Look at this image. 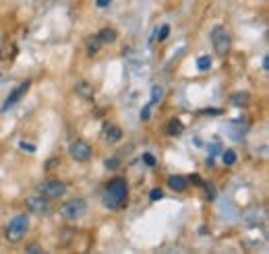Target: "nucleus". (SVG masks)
<instances>
[{
    "label": "nucleus",
    "mask_w": 269,
    "mask_h": 254,
    "mask_svg": "<svg viewBox=\"0 0 269 254\" xmlns=\"http://www.w3.org/2000/svg\"><path fill=\"white\" fill-rule=\"evenodd\" d=\"M129 197V186L123 178H114L108 186H106V197H104V205L110 209H121L127 203Z\"/></svg>",
    "instance_id": "1"
},
{
    "label": "nucleus",
    "mask_w": 269,
    "mask_h": 254,
    "mask_svg": "<svg viewBox=\"0 0 269 254\" xmlns=\"http://www.w3.org/2000/svg\"><path fill=\"white\" fill-rule=\"evenodd\" d=\"M212 44H214V50L218 56H228L230 50H232V38L228 34V29L224 25H216L212 29Z\"/></svg>",
    "instance_id": "2"
},
{
    "label": "nucleus",
    "mask_w": 269,
    "mask_h": 254,
    "mask_svg": "<svg viewBox=\"0 0 269 254\" xmlns=\"http://www.w3.org/2000/svg\"><path fill=\"white\" fill-rule=\"evenodd\" d=\"M29 230V217L27 215H15L9 226H7V240L9 242H19Z\"/></svg>",
    "instance_id": "3"
},
{
    "label": "nucleus",
    "mask_w": 269,
    "mask_h": 254,
    "mask_svg": "<svg viewBox=\"0 0 269 254\" xmlns=\"http://www.w3.org/2000/svg\"><path fill=\"white\" fill-rule=\"evenodd\" d=\"M87 213V201L85 199H71L61 207V215L67 219H81Z\"/></svg>",
    "instance_id": "4"
},
{
    "label": "nucleus",
    "mask_w": 269,
    "mask_h": 254,
    "mask_svg": "<svg viewBox=\"0 0 269 254\" xmlns=\"http://www.w3.org/2000/svg\"><path fill=\"white\" fill-rule=\"evenodd\" d=\"M40 193L46 199H61L67 195V184L61 180H46L44 184H40Z\"/></svg>",
    "instance_id": "5"
},
{
    "label": "nucleus",
    "mask_w": 269,
    "mask_h": 254,
    "mask_svg": "<svg viewBox=\"0 0 269 254\" xmlns=\"http://www.w3.org/2000/svg\"><path fill=\"white\" fill-rule=\"evenodd\" d=\"M69 153L75 162H89L92 160V147H89L85 141H75L71 147H69Z\"/></svg>",
    "instance_id": "6"
},
{
    "label": "nucleus",
    "mask_w": 269,
    "mask_h": 254,
    "mask_svg": "<svg viewBox=\"0 0 269 254\" xmlns=\"http://www.w3.org/2000/svg\"><path fill=\"white\" fill-rule=\"evenodd\" d=\"M25 207L32 211V213H38V215H46V213H50V201L46 199V197H29L27 201H25Z\"/></svg>",
    "instance_id": "7"
},
{
    "label": "nucleus",
    "mask_w": 269,
    "mask_h": 254,
    "mask_svg": "<svg viewBox=\"0 0 269 254\" xmlns=\"http://www.w3.org/2000/svg\"><path fill=\"white\" fill-rule=\"evenodd\" d=\"M29 87H32V81H25V83H21V85H17L13 91H11V95H9V98H7V102L3 104V112H9V108L11 106H15L21 98H23V95L29 91Z\"/></svg>",
    "instance_id": "8"
},
{
    "label": "nucleus",
    "mask_w": 269,
    "mask_h": 254,
    "mask_svg": "<svg viewBox=\"0 0 269 254\" xmlns=\"http://www.w3.org/2000/svg\"><path fill=\"white\" fill-rule=\"evenodd\" d=\"M185 131V124L181 118H170L168 124H166V135L168 137H178V135H183Z\"/></svg>",
    "instance_id": "9"
},
{
    "label": "nucleus",
    "mask_w": 269,
    "mask_h": 254,
    "mask_svg": "<svg viewBox=\"0 0 269 254\" xmlns=\"http://www.w3.org/2000/svg\"><path fill=\"white\" fill-rule=\"evenodd\" d=\"M168 186H170L172 190H176V193H185L187 186H189V182H187V178H183V176H170V178H168Z\"/></svg>",
    "instance_id": "10"
},
{
    "label": "nucleus",
    "mask_w": 269,
    "mask_h": 254,
    "mask_svg": "<svg viewBox=\"0 0 269 254\" xmlns=\"http://www.w3.org/2000/svg\"><path fill=\"white\" fill-rule=\"evenodd\" d=\"M121 139H123V129H121V126H116V124L108 126V131H106V141H108V143H118Z\"/></svg>",
    "instance_id": "11"
},
{
    "label": "nucleus",
    "mask_w": 269,
    "mask_h": 254,
    "mask_svg": "<svg viewBox=\"0 0 269 254\" xmlns=\"http://www.w3.org/2000/svg\"><path fill=\"white\" fill-rule=\"evenodd\" d=\"M77 95H81L83 100H92L94 98V85H89L87 81H81L77 85Z\"/></svg>",
    "instance_id": "12"
},
{
    "label": "nucleus",
    "mask_w": 269,
    "mask_h": 254,
    "mask_svg": "<svg viewBox=\"0 0 269 254\" xmlns=\"http://www.w3.org/2000/svg\"><path fill=\"white\" fill-rule=\"evenodd\" d=\"M100 40H102V44H114L116 42V38H118V34H116V29H112V27H104L102 31H100Z\"/></svg>",
    "instance_id": "13"
},
{
    "label": "nucleus",
    "mask_w": 269,
    "mask_h": 254,
    "mask_svg": "<svg viewBox=\"0 0 269 254\" xmlns=\"http://www.w3.org/2000/svg\"><path fill=\"white\" fill-rule=\"evenodd\" d=\"M100 48H102V40H100V36H92V38H87V52H89V54L100 52Z\"/></svg>",
    "instance_id": "14"
},
{
    "label": "nucleus",
    "mask_w": 269,
    "mask_h": 254,
    "mask_svg": "<svg viewBox=\"0 0 269 254\" xmlns=\"http://www.w3.org/2000/svg\"><path fill=\"white\" fill-rule=\"evenodd\" d=\"M249 93H234L232 95V98H230V102L234 104V106H238V108H241V106H247L249 104Z\"/></svg>",
    "instance_id": "15"
},
{
    "label": "nucleus",
    "mask_w": 269,
    "mask_h": 254,
    "mask_svg": "<svg viewBox=\"0 0 269 254\" xmlns=\"http://www.w3.org/2000/svg\"><path fill=\"white\" fill-rule=\"evenodd\" d=\"M222 162H224V166H234L236 164V153L232 149H226L222 153Z\"/></svg>",
    "instance_id": "16"
},
{
    "label": "nucleus",
    "mask_w": 269,
    "mask_h": 254,
    "mask_svg": "<svg viewBox=\"0 0 269 254\" xmlns=\"http://www.w3.org/2000/svg\"><path fill=\"white\" fill-rule=\"evenodd\" d=\"M162 95H164V89H162L160 85H154V87H152V102H149V104L156 106V104L162 100Z\"/></svg>",
    "instance_id": "17"
},
{
    "label": "nucleus",
    "mask_w": 269,
    "mask_h": 254,
    "mask_svg": "<svg viewBox=\"0 0 269 254\" xmlns=\"http://www.w3.org/2000/svg\"><path fill=\"white\" fill-rule=\"evenodd\" d=\"M197 69L199 71H209V69H212V58H209V56H201L197 60Z\"/></svg>",
    "instance_id": "18"
},
{
    "label": "nucleus",
    "mask_w": 269,
    "mask_h": 254,
    "mask_svg": "<svg viewBox=\"0 0 269 254\" xmlns=\"http://www.w3.org/2000/svg\"><path fill=\"white\" fill-rule=\"evenodd\" d=\"M203 186H205V193H207V199L209 201H216V186L212 184V182H203Z\"/></svg>",
    "instance_id": "19"
},
{
    "label": "nucleus",
    "mask_w": 269,
    "mask_h": 254,
    "mask_svg": "<svg viewBox=\"0 0 269 254\" xmlns=\"http://www.w3.org/2000/svg\"><path fill=\"white\" fill-rule=\"evenodd\" d=\"M168 36H170V25H162V27L158 29V36H156V40L164 42V40H166Z\"/></svg>",
    "instance_id": "20"
},
{
    "label": "nucleus",
    "mask_w": 269,
    "mask_h": 254,
    "mask_svg": "<svg viewBox=\"0 0 269 254\" xmlns=\"http://www.w3.org/2000/svg\"><path fill=\"white\" fill-rule=\"evenodd\" d=\"M162 197H164L162 188H154L152 193H149V199H152V201H162Z\"/></svg>",
    "instance_id": "21"
},
{
    "label": "nucleus",
    "mask_w": 269,
    "mask_h": 254,
    "mask_svg": "<svg viewBox=\"0 0 269 254\" xmlns=\"http://www.w3.org/2000/svg\"><path fill=\"white\" fill-rule=\"evenodd\" d=\"M19 147H21L23 151H29V153H36V145H32V143H27V141H21V143H19Z\"/></svg>",
    "instance_id": "22"
},
{
    "label": "nucleus",
    "mask_w": 269,
    "mask_h": 254,
    "mask_svg": "<svg viewBox=\"0 0 269 254\" xmlns=\"http://www.w3.org/2000/svg\"><path fill=\"white\" fill-rule=\"evenodd\" d=\"M143 162H145L147 166H156V157H154L152 153H143Z\"/></svg>",
    "instance_id": "23"
},
{
    "label": "nucleus",
    "mask_w": 269,
    "mask_h": 254,
    "mask_svg": "<svg viewBox=\"0 0 269 254\" xmlns=\"http://www.w3.org/2000/svg\"><path fill=\"white\" fill-rule=\"evenodd\" d=\"M106 168L108 170H116L118 168V160H116V157H112V160H106Z\"/></svg>",
    "instance_id": "24"
},
{
    "label": "nucleus",
    "mask_w": 269,
    "mask_h": 254,
    "mask_svg": "<svg viewBox=\"0 0 269 254\" xmlns=\"http://www.w3.org/2000/svg\"><path fill=\"white\" fill-rule=\"evenodd\" d=\"M149 110H152V104L143 108V112H141V120H149Z\"/></svg>",
    "instance_id": "25"
},
{
    "label": "nucleus",
    "mask_w": 269,
    "mask_h": 254,
    "mask_svg": "<svg viewBox=\"0 0 269 254\" xmlns=\"http://www.w3.org/2000/svg\"><path fill=\"white\" fill-rule=\"evenodd\" d=\"M27 252L29 254H38V252H42V248L38 244H34V246H27Z\"/></svg>",
    "instance_id": "26"
},
{
    "label": "nucleus",
    "mask_w": 269,
    "mask_h": 254,
    "mask_svg": "<svg viewBox=\"0 0 269 254\" xmlns=\"http://www.w3.org/2000/svg\"><path fill=\"white\" fill-rule=\"evenodd\" d=\"M191 182H193V184H197V186H203V180H201V176H199V174H193V176H191Z\"/></svg>",
    "instance_id": "27"
},
{
    "label": "nucleus",
    "mask_w": 269,
    "mask_h": 254,
    "mask_svg": "<svg viewBox=\"0 0 269 254\" xmlns=\"http://www.w3.org/2000/svg\"><path fill=\"white\" fill-rule=\"evenodd\" d=\"M110 3H112V0H96V5H98L100 9H106Z\"/></svg>",
    "instance_id": "28"
},
{
    "label": "nucleus",
    "mask_w": 269,
    "mask_h": 254,
    "mask_svg": "<svg viewBox=\"0 0 269 254\" xmlns=\"http://www.w3.org/2000/svg\"><path fill=\"white\" fill-rule=\"evenodd\" d=\"M263 69L269 71V56H263Z\"/></svg>",
    "instance_id": "29"
},
{
    "label": "nucleus",
    "mask_w": 269,
    "mask_h": 254,
    "mask_svg": "<svg viewBox=\"0 0 269 254\" xmlns=\"http://www.w3.org/2000/svg\"><path fill=\"white\" fill-rule=\"evenodd\" d=\"M56 164H58V160H50V164H48V166H46V168H48V170H52V168H54V166H56Z\"/></svg>",
    "instance_id": "30"
}]
</instances>
